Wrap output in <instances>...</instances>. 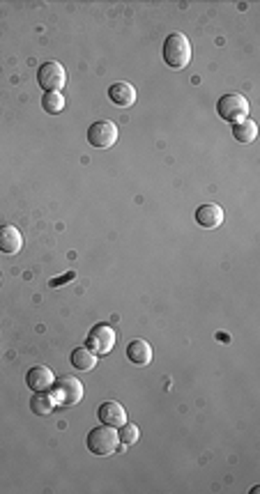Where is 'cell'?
Instances as JSON below:
<instances>
[{
    "instance_id": "1",
    "label": "cell",
    "mask_w": 260,
    "mask_h": 494,
    "mask_svg": "<svg viewBox=\"0 0 260 494\" xmlns=\"http://www.w3.org/2000/svg\"><path fill=\"white\" fill-rule=\"evenodd\" d=\"M161 54H164V62L168 67L182 69L191 62V42L187 39V35H182V32H171V35L164 39Z\"/></svg>"
},
{
    "instance_id": "2",
    "label": "cell",
    "mask_w": 260,
    "mask_h": 494,
    "mask_svg": "<svg viewBox=\"0 0 260 494\" xmlns=\"http://www.w3.org/2000/svg\"><path fill=\"white\" fill-rule=\"evenodd\" d=\"M86 444H88V451L93 453V456H110V453H115L120 446L118 430L110 427V425L93 427V430L88 432Z\"/></svg>"
},
{
    "instance_id": "3",
    "label": "cell",
    "mask_w": 260,
    "mask_h": 494,
    "mask_svg": "<svg viewBox=\"0 0 260 494\" xmlns=\"http://www.w3.org/2000/svg\"><path fill=\"white\" fill-rule=\"evenodd\" d=\"M54 403L60 407H71V405H79L83 400V384L79 377H69V375H62L54 381Z\"/></svg>"
},
{
    "instance_id": "4",
    "label": "cell",
    "mask_w": 260,
    "mask_h": 494,
    "mask_svg": "<svg viewBox=\"0 0 260 494\" xmlns=\"http://www.w3.org/2000/svg\"><path fill=\"white\" fill-rule=\"evenodd\" d=\"M217 113L224 122L237 124L249 117V102L242 95H224L217 102Z\"/></svg>"
},
{
    "instance_id": "5",
    "label": "cell",
    "mask_w": 260,
    "mask_h": 494,
    "mask_svg": "<svg viewBox=\"0 0 260 494\" xmlns=\"http://www.w3.org/2000/svg\"><path fill=\"white\" fill-rule=\"evenodd\" d=\"M37 83H40L44 92H60L64 83H67V71H64L60 62L49 60L40 64V69H37Z\"/></svg>"
},
{
    "instance_id": "6",
    "label": "cell",
    "mask_w": 260,
    "mask_h": 494,
    "mask_svg": "<svg viewBox=\"0 0 260 494\" xmlns=\"http://www.w3.org/2000/svg\"><path fill=\"white\" fill-rule=\"evenodd\" d=\"M115 141H118V127H115L110 120H97L90 124L88 143L93 145V148L108 150V148H113Z\"/></svg>"
},
{
    "instance_id": "7",
    "label": "cell",
    "mask_w": 260,
    "mask_h": 494,
    "mask_svg": "<svg viewBox=\"0 0 260 494\" xmlns=\"http://www.w3.org/2000/svg\"><path fill=\"white\" fill-rule=\"evenodd\" d=\"M86 347L90 352H95L97 357H99V354H108L115 347V331L108 325L93 327L86 338Z\"/></svg>"
},
{
    "instance_id": "8",
    "label": "cell",
    "mask_w": 260,
    "mask_h": 494,
    "mask_svg": "<svg viewBox=\"0 0 260 494\" xmlns=\"http://www.w3.org/2000/svg\"><path fill=\"white\" fill-rule=\"evenodd\" d=\"M54 381H56V375L47 366H32L30 370L25 373V384H28L32 393H49Z\"/></svg>"
},
{
    "instance_id": "9",
    "label": "cell",
    "mask_w": 260,
    "mask_h": 494,
    "mask_svg": "<svg viewBox=\"0 0 260 494\" xmlns=\"http://www.w3.org/2000/svg\"><path fill=\"white\" fill-rule=\"evenodd\" d=\"M97 416H99L102 425H110V427H120L127 423V412L125 407L120 403H115V400H106V403L99 405V410H97Z\"/></svg>"
},
{
    "instance_id": "10",
    "label": "cell",
    "mask_w": 260,
    "mask_h": 494,
    "mask_svg": "<svg viewBox=\"0 0 260 494\" xmlns=\"http://www.w3.org/2000/svg\"><path fill=\"white\" fill-rule=\"evenodd\" d=\"M196 223L200 228L205 230H214L219 228L221 223H224V209L219 205H214V202H207V205H200L196 209Z\"/></svg>"
},
{
    "instance_id": "11",
    "label": "cell",
    "mask_w": 260,
    "mask_h": 494,
    "mask_svg": "<svg viewBox=\"0 0 260 494\" xmlns=\"http://www.w3.org/2000/svg\"><path fill=\"white\" fill-rule=\"evenodd\" d=\"M108 99L115 104V106L125 108V106H134L136 104V90L132 83L127 81H118L108 88Z\"/></svg>"
},
{
    "instance_id": "12",
    "label": "cell",
    "mask_w": 260,
    "mask_h": 494,
    "mask_svg": "<svg viewBox=\"0 0 260 494\" xmlns=\"http://www.w3.org/2000/svg\"><path fill=\"white\" fill-rule=\"evenodd\" d=\"M21 246H23L21 230H16L14 226H0V253L14 255L21 251Z\"/></svg>"
},
{
    "instance_id": "13",
    "label": "cell",
    "mask_w": 260,
    "mask_h": 494,
    "mask_svg": "<svg viewBox=\"0 0 260 494\" xmlns=\"http://www.w3.org/2000/svg\"><path fill=\"white\" fill-rule=\"evenodd\" d=\"M127 359L132 361L134 366H147L152 361V347L150 342L136 338L127 345Z\"/></svg>"
},
{
    "instance_id": "14",
    "label": "cell",
    "mask_w": 260,
    "mask_h": 494,
    "mask_svg": "<svg viewBox=\"0 0 260 494\" xmlns=\"http://www.w3.org/2000/svg\"><path fill=\"white\" fill-rule=\"evenodd\" d=\"M69 361H71V366H74L76 370L88 373V370H93V368L97 366V354L90 352L88 347H76V350L71 352Z\"/></svg>"
},
{
    "instance_id": "15",
    "label": "cell",
    "mask_w": 260,
    "mask_h": 494,
    "mask_svg": "<svg viewBox=\"0 0 260 494\" xmlns=\"http://www.w3.org/2000/svg\"><path fill=\"white\" fill-rule=\"evenodd\" d=\"M256 136H258V124L249 120V117L237 124H233V138H235L237 143H253Z\"/></svg>"
},
{
    "instance_id": "16",
    "label": "cell",
    "mask_w": 260,
    "mask_h": 494,
    "mask_svg": "<svg viewBox=\"0 0 260 494\" xmlns=\"http://www.w3.org/2000/svg\"><path fill=\"white\" fill-rule=\"evenodd\" d=\"M54 395L51 393H35L30 398V412L37 414V416H47V414L54 412Z\"/></svg>"
},
{
    "instance_id": "17",
    "label": "cell",
    "mask_w": 260,
    "mask_h": 494,
    "mask_svg": "<svg viewBox=\"0 0 260 494\" xmlns=\"http://www.w3.org/2000/svg\"><path fill=\"white\" fill-rule=\"evenodd\" d=\"M42 108L47 110L49 115L62 113V110H64V97H62V92H44Z\"/></svg>"
},
{
    "instance_id": "18",
    "label": "cell",
    "mask_w": 260,
    "mask_h": 494,
    "mask_svg": "<svg viewBox=\"0 0 260 494\" xmlns=\"http://www.w3.org/2000/svg\"><path fill=\"white\" fill-rule=\"evenodd\" d=\"M118 437H120V444H122V446H132V444H136V441H139L141 432H139V427H136L134 423H125V425H120Z\"/></svg>"
}]
</instances>
